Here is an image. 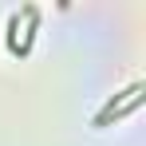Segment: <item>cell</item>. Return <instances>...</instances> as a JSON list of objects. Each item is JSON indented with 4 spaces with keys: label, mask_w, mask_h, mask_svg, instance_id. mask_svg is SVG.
Listing matches in <instances>:
<instances>
[{
    "label": "cell",
    "mask_w": 146,
    "mask_h": 146,
    "mask_svg": "<svg viewBox=\"0 0 146 146\" xmlns=\"http://www.w3.org/2000/svg\"><path fill=\"white\" fill-rule=\"evenodd\" d=\"M20 12L28 16V32H24V40L16 44V55H28L32 44H36V32H40V4H24Z\"/></svg>",
    "instance_id": "cell-2"
},
{
    "label": "cell",
    "mask_w": 146,
    "mask_h": 146,
    "mask_svg": "<svg viewBox=\"0 0 146 146\" xmlns=\"http://www.w3.org/2000/svg\"><path fill=\"white\" fill-rule=\"evenodd\" d=\"M138 95H142V83L134 79L126 91H119V95H111V99H107V107H103V111L95 115V126H111V119H119V111L126 107V103H130V99H138Z\"/></svg>",
    "instance_id": "cell-1"
},
{
    "label": "cell",
    "mask_w": 146,
    "mask_h": 146,
    "mask_svg": "<svg viewBox=\"0 0 146 146\" xmlns=\"http://www.w3.org/2000/svg\"><path fill=\"white\" fill-rule=\"evenodd\" d=\"M16 24H20V12H8V48L16 51Z\"/></svg>",
    "instance_id": "cell-3"
}]
</instances>
